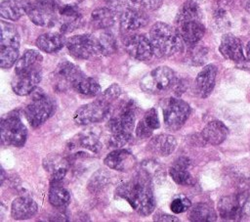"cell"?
Wrapping results in <instances>:
<instances>
[{
	"mask_svg": "<svg viewBox=\"0 0 250 222\" xmlns=\"http://www.w3.org/2000/svg\"><path fill=\"white\" fill-rule=\"evenodd\" d=\"M137 109L138 107L133 100L124 103L120 107L118 113L111 117L106 124V127L111 134H132L135 127Z\"/></svg>",
	"mask_w": 250,
	"mask_h": 222,
	"instance_id": "obj_10",
	"label": "cell"
},
{
	"mask_svg": "<svg viewBox=\"0 0 250 222\" xmlns=\"http://www.w3.org/2000/svg\"><path fill=\"white\" fill-rule=\"evenodd\" d=\"M1 173H2V175H1V184H3V182L5 180V171H4V169L1 170Z\"/></svg>",
	"mask_w": 250,
	"mask_h": 222,
	"instance_id": "obj_48",
	"label": "cell"
},
{
	"mask_svg": "<svg viewBox=\"0 0 250 222\" xmlns=\"http://www.w3.org/2000/svg\"><path fill=\"white\" fill-rule=\"evenodd\" d=\"M229 134L228 127L219 120H213L208 122L202 129L201 136L205 142L210 145L222 144Z\"/></svg>",
	"mask_w": 250,
	"mask_h": 222,
	"instance_id": "obj_25",
	"label": "cell"
},
{
	"mask_svg": "<svg viewBox=\"0 0 250 222\" xmlns=\"http://www.w3.org/2000/svg\"><path fill=\"white\" fill-rule=\"evenodd\" d=\"M219 50L223 57L235 63L242 62L246 58L241 41L230 33H227L222 37Z\"/></svg>",
	"mask_w": 250,
	"mask_h": 222,
	"instance_id": "obj_18",
	"label": "cell"
},
{
	"mask_svg": "<svg viewBox=\"0 0 250 222\" xmlns=\"http://www.w3.org/2000/svg\"><path fill=\"white\" fill-rule=\"evenodd\" d=\"M124 48L126 52L138 61H147L153 54V49L149 37L145 34L135 33L127 36L124 40Z\"/></svg>",
	"mask_w": 250,
	"mask_h": 222,
	"instance_id": "obj_11",
	"label": "cell"
},
{
	"mask_svg": "<svg viewBox=\"0 0 250 222\" xmlns=\"http://www.w3.org/2000/svg\"><path fill=\"white\" fill-rule=\"evenodd\" d=\"M190 160L186 156L178 157L169 168V174L172 179L179 185L191 186L195 184L193 176L188 171Z\"/></svg>",
	"mask_w": 250,
	"mask_h": 222,
	"instance_id": "obj_20",
	"label": "cell"
},
{
	"mask_svg": "<svg viewBox=\"0 0 250 222\" xmlns=\"http://www.w3.org/2000/svg\"><path fill=\"white\" fill-rule=\"evenodd\" d=\"M101 56H108L116 52L117 43L115 37L110 32H102L99 36H97Z\"/></svg>",
	"mask_w": 250,
	"mask_h": 222,
	"instance_id": "obj_36",
	"label": "cell"
},
{
	"mask_svg": "<svg viewBox=\"0 0 250 222\" xmlns=\"http://www.w3.org/2000/svg\"><path fill=\"white\" fill-rule=\"evenodd\" d=\"M193 1H195V2H197V3H198V2H200V1H203V0H193Z\"/></svg>",
	"mask_w": 250,
	"mask_h": 222,
	"instance_id": "obj_49",
	"label": "cell"
},
{
	"mask_svg": "<svg viewBox=\"0 0 250 222\" xmlns=\"http://www.w3.org/2000/svg\"><path fill=\"white\" fill-rule=\"evenodd\" d=\"M38 210V205L28 197H19L11 204V215L16 220H25L33 217Z\"/></svg>",
	"mask_w": 250,
	"mask_h": 222,
	"instance_id": "obj_21",
	"label": "cell"
},
{
	"mask_svg": "<svg viewBox=\"0 0 250 222\" xmlns=\"http://www.w3.org/2000/svg\"><path fill=\"white\" fill-rule=\"evenodd\" d=\"M49 202L55 208L63 209L70 202V194L62 184H51Z\"/></svg>",
	"mask_w": 250,
	"mask_h": 222,
	"instance_id": "obj_33",
	"label": "cell"
},
{
	"mask_svg": "<svg viewBox=\"0 0 250 222\" xmlns=\"http://www.w3.org/2000/svg\"><path fill=\"white\" fill-rule=\"evenodd\" d=\"M153 220L155 221H160V222H164V221H179V219L176 216L167 214V213H157L154 215Z\"/></svg>",
	"mask_w": 250,
	"mask_h": 222,
	"instance_id": "obj_45",
	"label": "cell"
},
{
	"mask_svg": "<svg viewBox=\"0 0 250 222\" xmlns=\"http://www.w3.org/2000/svg\"><path fill=\"white\" fill-rule=\"evenodd\" d=\"M244 8L250 14V0H244Z\"/></svg>",
	"mask_w": 250,
	"mask_h": 222,
	"instance_id": "obj_47",
	"label": "cell"
},
{
	"mask_svg": "<svg viewBox=\"0 0 250 222\" xmlns=\"http://www.w3.org/2000/svg\"><path fill=\"white\" fill-rule=\"evenodd\" d=\"M60 8L58 0H35L31 2L27 16L34 24L51 27L59 22Z\"/></svg>",
	"mask_w": 250,
	"mask_h": 222,
	"instance_id": "obj_5",
	"label": "cell"
},
{
	"mask_svg": "<svg viewBox=\"0 0 250 222\" xmlns=\"http://www.w3.org/2000/svg\"><path fill=\"white\" fill-rule=\"evenodd\" d=\"M141 168L143 170H145L149 176L150 178L153 180L154 178H161V173H162V168L161 166L154 160L148 159V160H145L143 161Z\"/></svg>",
	"mask_w": 250,
	"mask_h": 222,
	"instance_id": "obj_40",
	"label": "cell"
},
{
	"mask_svg": "<svg viewBox=\"0 0 250 222\" xmlns=\"http://www.w3.org/2000/svg\"><path fill=\"white\" fill-rule=\"evenodd\" d=\"M131 139H132V134H126V133L112 134L108 140V146L110 148L120 149L121 147H124L125 145H127Z\"/></svg>",
	"mask_w": 250,
	"mask_h": 222,
	"instance_id": "obj_41",
	"label": "cell"
},
{
	"mask_svg": "<svg viewBox=\"0 0 250 222\" xmlns=\"http://www.w3.org/2000/svg\"><path fill=\"white\" fill-rule=\"evenodd\" d=\"M54 79L56 85L60 90H64L68 87H73V85L82 77L84 73L81 69L74 64L63 61L61 62L55 69Z\"/></svg>",
	"mask_w": 250,
	"mask_h": 222,
	"instance_id": "obj_13",
	"label": "cell"
},
{
	"mask_svg": "<svg viewBox=\"0 0 250 222\" xmlns=\"http://www.w3.org/2000/svg\"><path fill=\"white\" fill-rule=\"evenodd\" d=\"M104 163L110 169L129 171L135 166L136 158L129 151L125 149H116L104 157Z\"/></svg>",
	"mask_w": 250,
	"mask_h": 222,
	"instance_id": "obj_17",
	"label": "cell"
},
{
	"mask_svg": "<svg viewBox=\"0 0 250 222\" xmlns=\"http://www.w3.org/2000/svg\"><path fill=\"white\" fill-rule=\"evenodd\" d=\"M31 2L29 0H4L0 4V15L10 21H18L27 14Z\"/></svg>",
	"mask_w": 250,
	"mask_h": 222,
	"instance_id": "obj_23",
	"label": "cell"
},
{
	"mask_svg": "<svg viewBox=\"0 0 250 222\" xmlns=\"http://www.w3.org/2000/svg\"><path fill=\"white\" fill-rule=\"evenodd\" d=\"M190 206H191L190 200L188 198L184 197V196H180V197L175 198L172 200L171 204H170V208H171L172 212H174L175 214L185 212L186 210L189 209Z\"/></svg>",
	"mask_w": 250,
	"mask_h": 222,
	"instance_id": "obj_39",
	"label": "cell"
},
{
	"mask_svg": "<svg viewBox=\"0 0 250 222\" xmlns=\"http://www.w3.org/2000/svg\"><path fill=\"white\" fill-rule=\"evenodd\" d=\"M188 219L193 222H211L217 219V214L208 203L198 202L189 207Z\"/></svg>",
	"mask_w": 250,
	"mask_h": 222,
	"instance_id": "obj_32",
	"label": "cell"
},
{
	"mask_svg": "<svg viewBox=\"0 0 250 222\" xmlns=\"http://www.w3.org/2000/svg\"><path fill=\"white\" fill-rule=\"evenodd\" d=\"M190 20H201V11L197 2L187 0L179 9L175 22Z\"/></svg>",
	"mask_w": 250,
	"mask_h": 222,
	"instance_id": "obj_35",
	"label": "cell"
},
{
	"mask_svg": "<svg viewBox=\"0 0 250 222\" xmlns=\"http://www.w3.org/2000/svg\"><path fill=\"white\" fill-rule=\"evenodd\" d=\"M111 106V103L99 97L97 100L78 108L73 114V121L77 125L101 122L109 115Z\"/></svg>",
	"mask_w": 250,
	"mask_h": 222,
	"instance_id": "obj_6",
	"label": "cell"
},
{
	"mask_svg": "<svg viewBox=\"0 0 250 222\" xmlns=\"http://www.w3.org/2000/svg\"><path fill=\"white\" fill-rule=\"evenodd\" d=\"M217 67L215 65L205 66L195 78V91L200 98L208 97L215 86Z\"/></svg>",
	"mask_w": 250,
	"mask_h": 222,
	"instance_id": "obj_19",
	"label": "cell"
},
{
	"mask_svg": "<svg viewBox=\"0 0 250 222\" xmlns=\"http://www.w3.org/2000/svg\"><path fill=\"white\" fill-rule=\"evenodd\" d=\"M245 57L250 61V41L248 42V44L246 45V48H245Z\"/></svg>",
	"mask_w": 250,
	"mask_h": 222,
	"instance_id": "obj_46",
	"label": "cell"
},
{
	"mask_svg": "<svg viewBox=\"0 0 250 222\" xmlns=\"http://www.w3.org/2000/svg\"><path fill=\"white\" fill-rule=\"evenodd\" d=\"M218 211L224 220L235 221L248 215L238 194L221 198L218 202Z\"/></svg>",
	"mask_w": 250,
	"mask_h": 222,
	"instance_id": "obj_14",
	"label": "cell"
},
{
	"mask_svg": "<svg viewBox=\"0 0 250 222\" xmlns=\"http://www.w3.org/2000/svg\"><path fill=\"white\" fill-rule=\"evenodd\" d=\"M90 22L96 29H106L115 22V12L109 7H102L91 13Z\"/></svg>",
	"mask_w": 250,
	"mask_h": 222,
	"instance_id": "obj_30",
	"label": "cell"
},
{
	"mask_svg": "<svg viewBox=\"0 0 250 222\" xmlns=\"http://www.w3.org/2000/svg\"><path fill=\"white\" fill-rule=\"evenodd\" d=\"M175 23L184 43L191 47L195 46L205 33V27L201 22V20L184 21Z\"/></svg>",
	"mask_w": 250,
	"mask_h": 222,
	"instance_id": "obj_15",
	"label": "cell"
},
{
	"mask_svg": "<svg viewBox=\"0 0 250 222\" xmlns=\"http://www.w3.org/2000/svg\"><path fill=\"white\" fill-rule=\"evenodd\" d=\"M116 195L141 215L147 216L155 209V199L152 189V179L142 168L135 176L116 189Z\"/></svg>",
	"mask_w": 250,
	"mask_h": 222,
	"instance_id": "obj_1",
	"label": "cell"
},
{
	"mask_svg": "<svg viewBox=\"0 0 250 222\" xmlns=\"http://www.w3.org/2000/svg\"><path fill=\"white\" fill-rule=\"evenodd\" d=\"M148 20L146 11L145 10L126 8L120 12V27L126 32L135 31L146 26Z\"/></svg>",
	"mask_w": 250,
	"mask_h": 222,
	"instance_id": "obj_16",
	"label": "cell"
},
{
	"mask_svg": "<svg viewBox=\"0 0 250 222\" xmlns=\"http://www.w3.org/2000/svg\"><path fill=\"white\" fill-rule=\"evenodd\" d=\"M149 40L153 54L158 58H166L182 52L184 41L176 27L168 23L155 22L149 30Z\"/></svg>",
	"mask_w": 250,
	"mask_h": 222,
	"instance_id": "obj_2",
	"label": "cell"
},
{
	"mask_svg": "<svg viewBox=\"0 0 250 222\" xmlns=\"http://www.w3.org/2000/svg\"><path fill=\"white\" fill-rule=\"evenodd\" d=\"M121 93H122L121 87H120L118 84L114 83V84L110 85L107 89H105V90L101 94L100 97L112 104L115 100H117V99L119 98V96L121 95Z\"/></svg>",
	"mask_w": 250,
	"mask_h": 222,
	"instance_id": "obj_42",
	"label": "cell"
},
{
	"mask_svg": "<svg viewBox=\"0 0 250 222\" xmlns=\"http://www.w3.org/2000/svg\"><path fill=\"white\" fill-rule=\"evenodd\" d=\"M42 61H43V57L38 51L33 49L25 50L16 63L15 73L25 72L28 70L41 67Z\"/></svg>",
	"mask_w": 250,
	"mask_h": 222,
	"instance_id": "obj_28",
	"label": "cell"
},
{
	"mask_svg": "<svg viewBox=\"0 0 250 222\" xmlns=\"http://www.w3.org/2000/svg\"><path fill=\"white\" fill-rule=\"evenodd\" d=\"M70 146L71 147H68L70 150L74 148H81L96 155H98L102 150V143L98 136L92 132H83L78 134L76 139L74 138L70 142Z\"/></svg>",
	"mask_w": 250,
	"mask_h": 222,
	"instance_id": "obj_31",
	"label": "cell"
},
{
	"mask_svg": "<svg viewBox=\"0 0 250 222\" xmlns=\"http://www.w3.org/2000/svg\"><path fill=\"white\" fill-rule=\"evenodd\" d=\"M73 90H75L77 93L87 96V97H93L101 93V85L98 82L97 79L93 77H88L86 75L82 76L72 87Z\"/></svg>",
	"mask_w": 250,
	"mask_h": 222,
	"instance_id": "obj_34",
	"label": "cell"
},
{
	"mask_svg": "<svg viewBox=\"0 0 250 222\" xmlns=\"http://www.w3.org/2000/svg\"><path fill=\"white\" fill-rule=\"evenodd\" d=\"M213 17H214L215 25L219 29H225L229 26V19L223 4H221L219 7L216 8L213 14Z\"/></svg>",
	"mask_w": 250,
	"mask_h": 222,
	"instance_id": "obj_38",
	"label": "cell"
},
{
	"mask_svg": "<svg viewBox=\"0 0 250 222\" xmlns=\"http://www.w3.org/2000/svg\"><path fill=\"white\" fill-rule=\"evenodd\" d=\"M163 3V0H108L109 8L115 13L126 8H136L145 11H154Z\"/></svg>",
	"mask_w": 250,
	"mask_h": 222,
	"instance_id": "obj_26",
	"label": "cell"
},
{
	"mask_svg": "<svg viewBox=\"0 0 250 222\" xmlns=\"http://www.w3.org/2000/svg\"><path fill=\"white\" fill-rule=\"evenodd\" d=\"M176 73L166 66H160L146 74L140 81L141 89L147 94H163L173 88L177 82Z\"/></svg>",
	"mask_w": 250,
	"mask_h": 222,
	"instance_id": "obj_4",
	"label": "cell"
},
{
	"mask_svg": "<svg viewBox=\"0 0 250 222\" xmlns=\"http://www.w3.org/2000/svg\"><path fill=\"white\" fill-rule=\"evenodd\" d=\"M152 131L142 119L138 122L137 127H136V135L140 139H147L152 135Z\"/></svg>",
	"mask_w": 250,
	"mask_h": 222,
	"instance_id": "obj_44",
	"label": "cell"
},
{
	"mask_svg": "<svg viewBox=\"0 0 250 222\" xmlns=\"http://www.w3.org/2000/svg\"><path fill=\"white\" fill-rule=\"evenodd\" d=\"M177 147V140L170 134H159L154 136L147 144V150L154 155L167 156L171 155Z\"/></svg>",
	"mask_w": 250,
	"mask_h": 222,
	"instance_id": "obj_24",
	"label": "cell"
},
{
	"mask_svg": "<svg viewBox=\"0 0 250 222\" xmlns=\"http://www.w3.org/2000/svg\"><path fill=\"white\" fill-rule=\"evenodd\" d=\"M108 182H109L108 173L103 169H100L92 175L88 183V190L94 194L100 193L106 187Z\"/></svg>",
	"mask_w": 250,
	"mask_h": 222,
	"instance_id": "obj_37",
	"label": "cell"
},
{
	"mask_svg": "<svg viewBox=\"0 0 250 222\" xmlns=\"http://www.w3.org/2000/svg\"><path fill=\"white\" fill-rule=\"evenodd\" d=\"M0 50H19L20 48V34L18 29L12 23L2 21Z\"/></svg>",
	"mask_w": 250,
	"mask_h": 222,
	"instance_id": "obj_29",
	"label": "cell"
},
{
	"mask_svg": "<svg viewBox=\"0 0 250 222\" xmlns=\"http://www.w3.org/2000/svg\"><path fill=\"white\" fill-rule=\"evenodd\" d=\"M0 133L2 145L21 148L25 144L27 129L18 111H13L2 116Z\"/></svg>",
	"mask_w": 250,
	"mask_h": 222,
	"instance_id": "obj_3",
	"label": "cell"
},
{
	"mask_svg": "<svg viewBox=\"0 0 250 222\" xmlns=\"http://www.w3.org/2000/svg\"><path fill=\"white\" fill-rule=\"evenodd\" d=\"M143 120L151 130H155L160 127V122H159V118L157 115V111L154 108H151L148 111H146V112L144 115Z\"/></svg>",
	"mask_w": 250,
	"mask_h": 222,
	"instance_id": "obj_43",
	"label": "cell"
},
{
	"mask_svg": "<svg viewBox=\"0 0 250 222\" xmlns=\"http://www.w3.org/2000/svg\"><path fill=\"white\" fill-rule=\"evenodd\" d=\"M42 78L41 67L25 72L15 73L11 86L13 91L19 96H26L32 93Z\"/></svg>",
	"mask_w": 250,
	"mask_h": 222,
	"instance_id": "obj_12",
	"label": "cell"
},
{
	"mask_svg": "<svg viewBox=\"0 0 250 222\" xmlns=\"http://www.w3.org/2000/svg\"><path fill=\"white\" fill-rule=\"evenodd\" d=\"M190 114L189 105L180 98L168 99L163 107V119L170 131H177L187 121Z\"/></svg>",
	"mask_w": 250,
	"mask_h": 222,
	"instance_id": "obj_8",
	"label": "cell"
},
{
	"mask_svg": "<svg viewBox=\"0 0 250 222\" xmlns=\"http://www.w3.org/2000/svg\"><path fill=\"white\" fill-rule=\"evenodd\" d=\"M54 100L44 93H37L30 104L24 109V115L29 124L36 128L43 124L55 111Z\"/></svg>",
	"mask_w": 250,
	"mask_h": 222,
	"instance_id": "obj_7",
	"label": "cell"
},
{
	"mask_svg": "<svg viewBox=\"0 0 250 222\" xmlns=\"http://www.w3.org/2000/svg\"><path fill=\"white\" fill-rule=\"evenodd\" d=\"M60 31L66 33L74 30L81 22V14L75 5H63L60 8Z\"/></svg>",
	"mask_w": 250,
	"mask_h": 222,
	"instance_id": "obj_22",
	"label": "cell"
},
{
	"mask_svg": "<svg viewBox=\"0 0 250 222\" xmlns=\"http://www.w3.org/2000/svg\"><path fill=\"white\" fill-rule=\"evenodd\" d=\"M66 43L65 38L61 32H47L41 34L36 39V46L45 53H56Z\"/></svg>",
	"mask_w": 250,
	"mask_h": 222,
	"instance_id": "obj_27",
	"label": "cell"
},
{
	"mask_svg": "<svg viewBox=\"0 0 250 222\" xmlns=\"http://www.w3.org/2000/svg\"><path fill=\"white\" fill-rule=\"evenodd\" d=\"M66 48L71 56L76 59L86 60L101 56L97 36L93 34H78L66 40Z\"/></svg>",
	"mask_w": 250,
	"mask_h": 222,
	"instance_id": "obj_9",
	"label": "cell"
}]
</instances>
